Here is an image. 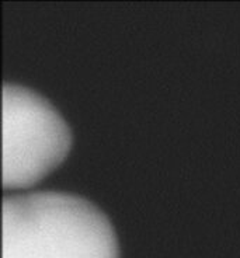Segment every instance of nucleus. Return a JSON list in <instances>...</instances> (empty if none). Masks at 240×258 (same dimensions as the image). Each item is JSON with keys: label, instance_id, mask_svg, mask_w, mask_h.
<instances>
[{"label": "nucleus", "instance_id": "f257e3e1", "mask_svg": "<svg viewBox=\"0 0 240 258\" xmlns=\"http://www.w3.org/2000/svg\"><path fill=\"white\" fill-rule=\"evenodd\" d=\"M2 258H119L105 213L64 191L7 195L2 204Z\"/></svg>", "mask_w": 240, "mask_h": 258}, {"label": "nucleus", "instance_id": "f03ea898", "mask_svg": "<svg viewBox=\"0 0 240 258\" xmlns=\"http://www.w3.org/2000/svg\"><path fill=\"white\" fill-rule=\"evenodd\" d=\"M2 112L3 184L28 185L64 159L71 126L45 96L14 82L2 86Z\"/></svg>", "mask_w": 240, "mask_h": 258}]
</instances>
